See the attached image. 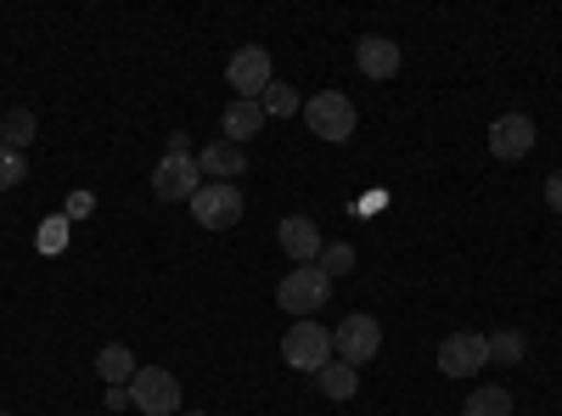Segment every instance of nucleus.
Here are the masks:
<instances>
[{"label":"nucleus","mask_w":562,"mask_h":416,"mask_svg":"<svg viewBox=\"0 0 562 416\" xmlns=\"http://www.w3.org/2000/svg\"><path fill=\"white\" fill-rule=\"evenodd\" d=\"M326 299H333V276H326L321 265H299L281 276V288H276V304L281 315H299V321H315L326 310Z\"/></svg>","instance_id":"obj_1"},{"label":"nucleus","mask_w":562,"mask_h":416,"mask_svg":"<svg viewBox=\"0 0 562 416\" xmlns=\"http://www.w3.org/2000/svg\"><path fill=\"white\" fill-rule=\"evenodd\" d=\"M281 360L293 366V372H321V366H333L338 355H333V333L321 327V321H293L288 327V338H281Z\"/></svg>","instance_id":"obj_2"},{"label":"nucleus","mask_w":562,"mask_h":416,"mask_svg":"<svg viewBox=\"0 0 562 416\" xmlns=\"http://www.w3.org/2000/svg\"><path fill=\"white\" fill-rule=\"evenodd\" d=\"M355 102L344 97V90H321V97H310L304 102V124H310V135H321V142H349L355 135Z\"/></svg>","instance_id":"obj_3"},{"label":"nucleus","mask_w":562,"mask_h":416,"mask_svg":"<svg viewBox=\"0 0 562 416\" xmlns=\"http://www.w3.org/2000/svg\"><path fill=\"white\" fill-rule=\"evenodd\" d=\"M153 192H158L164 203H192V198L203 192L198 158H192V153H164L158 169H153Z\"/></svg>","instance_id":"obj_4"},{"label":"nucleus","mask_w":562,"mask_h":416,"mask_svg":"<svg viewBox=\"0 0 562 416\" xmlns=\"http://www.w3.org/2000/svg\"><path fill=\"white\" fill-rule=\"evenodd\" d=\"M130 405L147 411V416H175L180 411V383L164 372V366H140L130 378Z\"/></svg>","instance_id":"obj_5"},{"label":"nucleus","mask_w":562,"mask_h":416,"mask_svg":"<svg viewBox=\"0 0 562 416\" xmlns=\"http://www.w3.org/2000/svg\"><path fill=\"white\" fill-rule=\"evenodd\" d=\"M378 349H383V327H378V315H349L344 327L333 333V355L344 360V366H360L366 360H378Z\"/></svg>","instance_id":"obj_6"},{"label":"nucleus","mask_w":562,"mask_h":416,"mask_svg":"<svg viewBox=\"0 0 562 416\" xmlns=\"http://www.w3.org/2000/svg\"><path fill=\"white\" fill-rule=\"evenodd\" d=\"M192 214H198V225H209V231L237 225V220H243V192H237V180H203V192L192 198Z\"/></svg>","instance_id":"obj_7"},{"label":"nucleus","mask_w":562,"mask_h":416,"mask_svg":"<svg viewBox=\"0 0 562 416\" xmlns=\"http://www.w3.org/2000/svg\"><path fill=\"white\" fill-rule=\"evenodd\" d=\"M490 366V338L484 333H450L439 344V372L445 378H479Z\"/></svg>","instance_id":"obj_8"},{"label":"nucleus","mask_w":562,"mask_h":416,"mask_svg":"<svg viewBox=\"0 0 562 416\" xmlns=\"http://www.w3.org/2000/svg\"><path fill=\"white\" fill-rule=\"evenodd\" d=\"M225 79H231V90H237V102H259L270 90V52L265 45H243V52L225 63Z\"/></svg>","instance_id":"obj_9"},{"label":"nucleus","mask_w":562,"mask_h":416,"mask_svg":"<svg viewBox=\"0 0 562 416\" xmlns=\"http://www.w3.org/2000/svg\"><path fill=\"white\" fill-rule=\"evenodd\" d=\"M490 153L506 158V164L529 158V153H535V119H529V113H501V119L490 124Z\"/></svg>","instance_id":"obj_10"},{"label":"nucleus","mask_w":562,"mask_h":416,"mask_svg":"<svg viewBox=\"0 0 562 416\" xmlns=\"http://www.w3.org/2000/svg\"><path fill=\"white\" fill-rule=\"evenodd\" d=\"M276 243H281V254H288L293 265H315L321 248H326L310 214H288V220H281V225H276Z\"/></svg>","instance_id":"obj_11"},{"label":"nucleus","mask_w":562,"mask_h":416,"mask_svg":"<svg viewBox=\"0 0 562 416\" xmlns=\"http://www.w3.org/2000/svg\"><path fill=\"white\" fill-rule=\"evenodd\" d=\"M355 68H360L366 79H394V74H400V45L383 40V34L355 40Z\"/></svg>","instance_id":"obj_12"},{"label":"nucleus","mask_w":562,"mask_h":416,"mask_svg":"<svg viewBox=\"0 0 562 416\" xmlns=\"http://www.w3.org/2000/svg\"><path fill=\"white\" fill-rule=\"evenodd\" d=\"M198 169L214 175V180H237V175L248 169V153H243L237 142H225V135H220V142H209V147L198 153Z\"/></svg>","instance_id":"obj_13"},{"label":"nucleus","mask_w":562,"mask_h":416,"mask_svg":"<svg viewBox=\"0 0 562 416\" xmlns=\"http://www.w3.org/2000/svg\"><path fill=\"white\" fill-rule=\"evenodd\" d=\"M220 124H225V142H237V147H243L248 135L265 130V108H259V102H231Z\"/></svg>","instance_id":"obj_14"},{"label":"nucleus","mask_w":562,"mask_h":416,"mask_svg":"<svg viewBox=\"0 0 562 416\" xmlns=\"http://www.w3.org/2000/svg\"><path fill=\"white\" fill-rule=\"evenodd\" d=\"M97 372H102L108 389H130V378L140 372V366H135V355H130L124 344H108V349L97 355Z\"/></svg>","instance_id":"obj_15"},{"label":"nucleus","mask_w":562,"mask_h":416,"mask_svg":"<svg viewBox=\"0 0 562 416\" xmlns=\"http://www.w3.org/2000/svg\"><path fill=\"white\" fill-rule=\"evenodd\" d=\"M315 383H321L326 400H355L360 372H355V366H344V360H333V366H321V372H315Z\"/></svg>","instance_id":"obj_16"},{"label":"nucleus","mask_w":562,"mask_h":416,"mask_svg":"<svg viewBox=\"0 0 562 416\" xmlns=\"http://www.w3.org/2000/svg\"><path fill=\"white\" fill-rule=\"evenodd\" d=\"M259 108H265V119H293V113H304L299 90H293V85H276V79H270V90L259 97Z\"/></svg>","instance_id":"obj_17"},{"label":"nucleus","mask_w":562,"mask_h":416,"mask_svg":"<svg viewBox=\"0 0 562 416\" xmlns=\"http://www.w3.org/2000/svg\"><path fill=\"white\" fill-rule=\"evenodd\" d=\"M524 355H529V338H524L518 327H501V333L490 338V360H506V366H524Z\"/></svg>","instance_id":"obj_18"},{"label":"nucleus","mask_w":562,"mask_h":416,"mask_svg":"<svg viewBox=\"0 0 562 416\" xmlns=\"http://www.w3.org/2000/svg\"><path fill=\"white\" fill-rule=\"evenodd\" d=\"M0 135H7V147L23 153V147L34 142V113H29V108H12L7 119H0Z\"/></svg>","instance_id":"obj_19"},{"label":"nucleus","mask_w":562,"mask_h":416,"mask_svg":"<svg viewBox=\"0 0 562 416\" xmlns=\"http://www.w3.org/2000/svg\"><path fill=\"white\" fill-rule=\"evenodd\" d=\"M461 416H512V394L506 389H479Z\"/></svg>","instance_id":"obj_20"},{"label":"nucleus","mask_w":562,"mask_h":416,"mask_svg":"<svg viewBox=\"0 0 562 416\" xmlns=\"http://www.w3.org/2000/svg\"><path fill=\"white\" fill-rule=\"evenodd\" d=\"M29 180V164H23V153L18 147H7L0 142V192H12V187H23Z\"/></svg>","instance_id":"obj_21"},{"label":"nucleus","mask_w":562,"mask_h":416,"mask_svg":"<svg viewBox=\"0 0 562 416\" xmlns=\"http://www.w3.org/2000/svg\"><path fill=\"white\" fill-rule=\"evenodd\" d=\"M315 265H321V270H326V276H333V282H338V276H349V270H355V248H349V243H326Z\"/></svg>","instance_id":"obj_22"},{"label":"nucleus","mask_w":562,"mask_h":416,"mask_svg":"<svg viewBox=\"0 0 562 416\" xmlns=\"http://www.w3.org/2000/svg\"><path fill=\"white\" fill-rule=\"evenodd\" d=\"M63 248H68V220L52 214V220L40 225V254H63Z\"/></svg>","instance_id":"obj_23"},{"label":"nucleus","mask_w":562,"mask_h":416,"mask_svg":"<svg viewBox=\"0 0 562 416\" xmlns=\"http://www.w3.org/2000/svg\"><path fill=\"white\" fill-rule=\"evenodd\" d=\"M546 203H551V214H562V169L546 175Z\"/></svg>","instance_id":"obj_24"},{"label":"nucleus","mask_w":562,"mask_h":416,"mask_svg":"<svg viewBox=\"0 0 562 416\" xmlns=\"http://www.w3.org/2000/svg\"><path fill=\"white\" fill-rule=\"evenodd\" d=\"M102 405H108V411H130V389H108Z\"/></svg>","instance_id":"obj_25"},{"label":"nucleus","mask_w":562,"mask_h":416,"mask_svg":"<svg viewBox=\"0 0 562 416\" xmlns=\"http://www.w3.org/2000/svg\"><path fill=\"white\" fill-rule=\"evenodd\" d=\"M0 416H12V411H0Z\"/></svg>","instance_id":"obj_26"},{"label":"nucleus","mask_w":562,"mask_h":416,"mask_svg":"<svg viewBox=\"0 0 562 416\" xmlns=\"http://www.w3.org/2000/svg\"><path fill=\"white\" fill-rule=\"evenodd\" d=\"M192 416H203V411H192Z\"/></svg>","instance_id":"obj_27"}]
</instances>
